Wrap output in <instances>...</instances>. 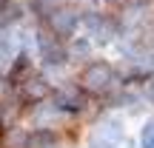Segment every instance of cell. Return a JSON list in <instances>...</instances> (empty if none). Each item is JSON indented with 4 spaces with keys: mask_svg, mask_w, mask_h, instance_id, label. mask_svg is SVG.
Returning a JSON list of instances; mask_svg holds the SVG:
<instances>
[{
    "mask_svg": "<svg viewBox=\"0 0 154 148\" xmlns=\"http://www.w3.org/2000/svg\"><path fill=\"white\" fill-rule=\"evenodd\" d=\"M29 46H32L37 63L43 66V71H60V68H66L69 63H72L69 60V43L60 40V37H54L49 29L37 26V23H34V29L29 32Z\"/></svg>",
    "mask_w": 154,
    "mask_h": 148,
    "instance_id": "6da1fadb",
    "label": "cell"
},
{
    "mask_svg": "<svg viewBox=\"0 0 154 148\" xmlns=\"http://www.w3.org/2000/svg\"><path fill=\"white\" fill-rule=\"evenodd\" d=\"M77 86L83 88V91L88 94V97H111L117 88V83H120V71H117V66H111L109 60H88L80 66V71H77Z\"/></svg>",
    "mask_w": 154,
    "mask_h": 148,
    "instance_id": "7a4b0ae2",
    "label": "cell"
},
{
    "mask_svg": "<svg viewBox=\"0 0 154 148\" xmlns=\"http://www.w3.org/2000/svg\"><path fill=\"white\" fill-rule=\"evenodd\" d=\"M80 17H83L80 6H74L72 0H63V3L46 9L40 17H34V23L43 26V29H49L54 37H60V40L69 43L74 34H80Z\"/></svg>",
    "mask_w": 154,
    "mask_h": 148,
    "instance_id": "3957f363",
    "label": "cell"
},
{
    "mask_svg": "<svg viewBox=\"0 0 154 148\" xmlns=\"http://www.w3.org/2000/svg\"><path fill=\"white\" fill-rule=\"evenodd\" d=\"M51 88H54V83L49 80V74H46L43 68H32V71L23 77V80H17L9 91L14 94V100L29 111V108H34V105L46 103V100L51 97Z\"/></svg>",
    "mask_w": 154,
    "mask_h": 148,
    "instance_id": "277c9868",
    "label": "cell"
},
{
    "mask_svg": "<svg viewBox=\"0 0 154 148\" xmlns=\"http://www.w3.org/2000/svg\"><path fill=\"white\" fill-rule=\"evenodd\" d=\"M80 34L91 40V46H109L120 37V26H117L114 14L100 9H86L80 17Z\"/></svg>",
    "mask_w": 154,
    "mask_h": 148,
    "instance_id": "5b68a950",
    "label": "cell"
},
{
    "mask_svg": "<svg viewBox=\"0 0 154 148\" xmlns=\"http://www.w3.org/2000/svg\"><path fill=\"white\" fill-rule=\"evenodd\" d=\"M88 100L91 97H88L77 83H57V86L51 88L49 103L57 108L60 117H80L83 111L88 108Z\"/></svg>",
    "mask_w": 154,
    "mask_h": 148,
    "instance_id": "8992f818",
    "label": "cell"
},
{
    "mask_svg": "<svg viewBox=\"0 0 154 148\" xmlns=\"http://www.w3.org/2000/svg\"><path fill=\"white\" fill-rule=\"evenodd\" d=\"M23 117H26V108L14 100V94H11L9 88H6V91H0V140H3L11 128L20 125Z\"/></svg>",
    "mask_w": 154,
    "mask_h": 148,
    "instance_id": "52a82bcc",
    "label": "cell"
},
{
    "mask_svg": "<svg viewBox=\"0 0 154 148\" xmlns=\"http://www.w3.org/2000/svg\"><path fill=\"white\" fill-rule=\"evenodd\" d=\"M29 17L26 0H0V32H17Z\"/></svg>",
    "mask_w": 154,
    "mask_h": 148,
    "instance_id": "ba28073f",
    "label": "cell"
},
{
    "mask_svg": "<svg viewBox=\"0 0 154 148\" xmlns=\"http://www.w3.org/2000/svg\"><path fill=\"white\" fill-rule=\"evenodd\" d=\"M29 148H63V134L54 125L29 128Z\"/></svg>",
    "mask_w": 154,
    "mask_h": 148,
    "instance_id": "9c48e42d",
    "label": "cell"
},
{
    "mask_svg": "<svg viewBox=\"0 0 154 148\" xmlns=\"http://www.w3.org/2000/svg\"><path fill=\"white\" fill-rule=\"evenodd\" d=\"M17 49H20V46L11 40V32H0V74H3V68L9 66V60L14 57Z\"/></svg>",
    "mask_w": 154,
    "mask_h": 148,
    "instance_id": "30bf717a",
    "label": "cell"
},
{
    "mask_svg": "<svg viewBox=\"0 0 154 148\" xmlns=\"http://www.w3.org/2000/svg\"><path fill=\"white\" fill-rule=\"evenodd\" d=\"M140 148H154V117L140 128Z\"/></svg>",
    "mask_w": 154,
    "mask_h": 148,
    "instance_id": "8fae6325",
    "label": "cell"
},
{
    "mask_svg": "<svg viewBox=\"0 0 154 148\" xmlns=\"http://www.w3.org/2000/svg\"><path fill=\"white\" fill-rule=\"evenodd\" d=\"M146 97H149V103H154V74L146 80Z\"/></svg>",
    "mask_w": 154,
    "mask_h": 148,
    "instance_id": "7c38bea8",
    "label": "cell"
}]
</instances>
